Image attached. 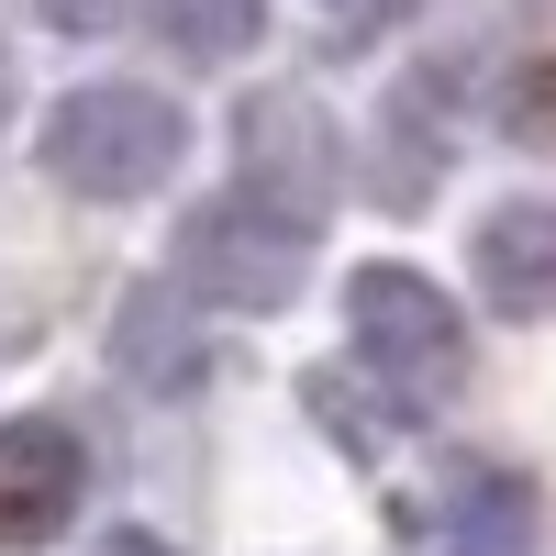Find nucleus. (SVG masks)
I'll use <instances>...</instances> for the list:
<instances>
[{"mask_svg": "<svg viewBox=\"0 0 556 556\" xmlns=\"http://www.w3.org/2000/svg\"><path fill=\"white\" fill-rule=\"evenodd\" d=\"M34 156L78 201H146V190H167V167L190 156V123H178V101L146 89V78H89V89H67V101L45 112Z\"/></svg>", "mask_w": 556, "mask_h": 556, "instance_id": "f257e3e1", "label": "nucleus"}, {"mask_svg": "<svg viewBox=\"0 0 556 556\" xmlns=\"http://www.w3.org/2000/svg\"><path fill=\"white\" fill-rule=\"evenodd\" d=\"M312 235H323V223L256 201L235 178L223 201H201L190 223H178V278H190L201 301H223V312H278L301 290V267H312Z\"/></svg>", "mask_w": 556, "mask_h": 556, "instance_id": "f03ea898", "label": "nucleus"}, {"mask_svg": "<svg viewBox=\"0 0 556 556\" xmlns=\"http://www.w3.org/2000/svg\"><path fill=\"white\" fill-rule=\"evenodd\" d=\"M345 323H356V356L379 379H401L412 401H445L468 379V312L424 267H356L345 278Z\"/></svg>", "mask_w": 556, "mask_h": 556, "instance_id": "7ed1b4c3", "label": "nucleus"}, {"mask_svg": "<svg viewBox=\"0 0 556 556\" xmlns=\"http://www.w3.org/2000/svg\"><path fill=\"white\" fill-rule=\"evenodd\" d=\"M235 146H245V190L256 201L301 212V223L334 212V123H323V101H301V89H256L245 123H235Z\"/></svg>", "mask_w": 556, "mask_h": 556, "instance_id": "20e7f679", "label": "nucleus"}, {"mask_svg": "<svg viewBox=\"0 0 556 556\" xmlns=\"http://www.w3.org/2000/svg\"><path fill=\"white\" fill-rule=\"evenodd\" d=\"M78 490H89V456H78V434L56 412L0 424V545H56Z\"/></svg>", "mask_w": 556, "mask_h": 556, "instance_id": "39448f33", "label": "nucleus"}, {"mask_svg": "<svg viewBox=\"0 0 556 556\" xmlns=\"http://www.w3.org/2000/svg\"><path fill=\"white\" fill-rule=\"evenodd\" d=\"M468 267H479V301L501 323H545L556 312V201H501L479 223Z\"/></svg>", "mask_w": 556, "mask_h": 556, "instance_id": "423d86ee", "label": "nucleus"}, {"mask_svg": "<svg viewBox=\"0 0 556 556\" xmlns=\"http://www.w3.org/2000/svg\"><path fill=\"white\" fill-rule=\"evenodd\" d=\"M190 278H146V290L123 301V323H112V356L134 367L146 390H201V334H190Z\"/></svg>", "mask_w": 556, "mask_h": 556, "instance_id": "0eeeda50", "label": "nucleus"}, {"mask_svg": "<svg viewBox=\"0 0 556 556\" xmlns=\"http://www.w3.org/2000/svg\"><path fill=\"white\" fill-rule=\"evenodd\" d=\"M434 556H534V490H523L513 468H479V479H456Z\"/></svg>", "mask_w": 556, "mask_h": 556, "instance_id": "6e6552de", "label": "nucleus"}, {"mask_svg": "<svg viewBox=\"0 0 556 556\" xmlns=\"http://www.w3.org/2000/svg\"><path fill=\"white\" fill-rule=\"evenodd\" d=\"M156 34H167V56L223 67V56H245L267 34V0H156Z\"/></svg>", "mask_w": 556, "mask_h": 556, "instance_id": "1a4fd4ad", "label": "nucleus"}, {"mask_svg": "<svg viewBox=\"0 0 556 556\" xmlns=\"http://www.w3.org/2000/svg\"><path fill=\"white\" fill-rule=\"evenodd\" d=\"M34 12L56 23V34H112V23H123V0H34Z\"/></svg>", "mask_w": 556, "mask_h": 556, "instance_id": "9d476101", "label": "nucleus"}, {"mask_svg": "<svg viewBox=\"0 0 556 556\" xmlns=\"http://www.w3.org/2000/svg\"><path fill=\"white\" fill-rule=\"evenodd\" d=\"M312 12H323V23H345V34H379V23L412 12V0H312Z\"/></svg>", "mask_w": 556, "mask_h": 556, "instance_id": "9b49d317", "label": "nucleus"}, {"mask_svg": "<svg viewBox=\"0 0 556 556\" xmlns=\"http://www.w3.org/2000/svg\"><path fill=\"white\" fill-rule=\"evenodd\" d=\"M101 556H178V545H156V534H134V523H123V534H112Z\"/></svg>", "mask_w": 556, "mask_h": 556, "instance_id": "f8f14e48", "label": "nucleus"}]
</instances>
